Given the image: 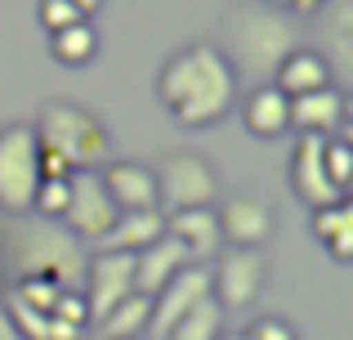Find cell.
<instances>
[{
    "label": "cell",
    "instance_id": "9",
    "mask_svg": "<svg viewBox=\"0 0 353 340\" xmlns=\"http://www.w3.org/2000/svg\"><path fill=\"white\" fill-rule=\"evenodd\" d=\"M121 210L112 206V197L103 192V179L99 170H77L72 174V197H68V210H63V224L77 242H103L112 233Z\"/></svg>",
    "mask_w": 353,
    "mask_h": 340
},
{
    "label": "cell",
    "instance_id": "34",
    "mask_svg": "<svg viewBox=\"0 0 353 340\" xmlns=\"http://www.w3.org/2000/svg\"><path fill=\"white\" fill-rule=\"evenodd\" d=\"M219 340H246V332H224Z\"/></svg>",
    "mask_w": 353,
    "mask_h": 340
},
{
    "label": "cell",
    "instance_id": "24",
    "mask_svg": "<svg viewBox=\"0 0 353 340\" xmlns=\"http://www.w3.org/2000/svg\"><path fill=\"white\" fill-rule=\"evenodd\" d=\"M322 170H327V179H331L336 192H349V183H353V148L345 139L327 134V143H322Z\"/></svg>",
    "mask_w": 353,
    "mask_h": 340
},
{
    "label": "cell",
    "instance_id": "22",
    "mask_svg": "<svg viewBox=\"0 0 353 340\" xmlns=\"http://www.w3.org/2000/svg\"><path fill=\"white\" fill-rule=\"evenodd\" d=\"M148 318H152V300L130 291L99 327H103V340H134L139 332H148Z\"/></svg>",
    "mask_w": 353,
    "mask_h": 340
},
{
    "label": "cell",
    "instance_id": "25",
    "mask_svg": "<svg viewBox=\"0 0 353 340\" xmlns=\"http://www.w3.org/2000/svg\"><path fill=\"white\" fill-rule=\"evenodd\" d=\"M59 291H63V287H59V282H50V278H18L14 291H9V300L36 309V314H50L54 300H59Z\"/></svg>",
    "mask_w": 353,
    "mask_h": 340
},
{
    "label": "cell",
    "instance_id": "13",
    "mask_svg": "<svg viewBox=\"0 0 353 340\" xmlns=\"http://www.w3.org/2000/svg\"><path fill=\"white\" fill-rule=\"evenodd\" d=\"M165 237H174V242L188 251V264H210L219 251H224L215 206H197V210H174V215H165Z\"/></svg>",
    "mask_w": 353,
    "mask_h": 340
},
{
    "label": "cell",
    "instance_id": "31",
    "mask_svg": "<svg viewBox=\"0 0 353 340\" xmlns=\"http://www.w3.org/2000/svg\"><path fill=\"white\" fill-rule=\"evenodd\" d=\"M322 5H327V0H291V9H295V14H318Z\"/></svg>",
    "mask_w": 353,
    "mask_h": 340
},
{
    "label": "cell",
    "instance_id": "19",
    "mask_svg": "<svg viewBox=\"0 0 353 340\" xmlns=\"http://www.w3.org/2000/svg\"><path fill=\"white\" fill-rule=\"evenodd\" d=\"M161 237H165V215H161V210H125V215H117L112 233L103 237V251L139 255L143 246L161 242Z\"/></svg>",
    "mask_w": 353,
    "mask_h": 340
},
{
    "label": "cell",
    "instance_id": "26",
    "mask_svg": "<svg viewBox=\"0 0 353 340\" xmlns=\"http://www.w3.org/2000/svg\"><path fill=\"white\" fill-rule=\"evenodd\" d=\"M68 197H72V179H41L36 183V197H32V210L45 219H63Z\"/></svg>",
    "mask_w": 353,
    "mask_h": 340
},
{
    "label": "cell",
    "instance_id": "15",
    "mask_svg": "<svg viewBox=\"0 0 353 340\" xmlns=\"http://www.w3.org/2000/svg\"><path fill=\"white\" fill-rule=\"evenodd\" d=\"M183 264H188V251H183L174 237H161V242L143 246V251L134 255V291L152 300L157 291H161L165 282L183 269Z\"/></svg>",
    "mask_w": 353,
    "mask_h": 340
},
{
    "label": "cell",
    "instance_id": "7",
    "mask_svg": "<svg viewBox=\"0 0 353 340\" xmlns=\"http://www.w3.org/2000/svg\"><path fill=\"white\" fill-rule=\"evenodd\" d=\"M264 255H259V246H224V251L215 255V269H210V296L219 300V309H246L259 300V291H264Z\"/></svg>",
    "mask_w": 353,
    "mask_h": 340
},
{
    "label": "cell",
    "instance_id": "11",
    "mask_svg": "<svg viewBox=\"0 0 353 340\" xmlns=\"http://www.w3.org/2000/svg\"><path fill=\"white\" fill-rule=\"evenodd\" d=\"M322 143H327V134H300V139H295V152H291V188H295V197L309 201L313 210L345 197V192L331 188L327 170H322Z\"/></svg>",
    "mask_w": 353,
    "mask_h": 340
},
{
    "label": "cell",
    "instance_id": "29",
    "mask_svg": "<svg viewBox=\"0 0 353 340\" xmlns=\"http://www.w3.org/2000/svg\"><path fill=\"white\" fill-rule=\"evenodd\" d=\"M246 340H300V332H295L286 318H255V323L246 327Z\"/></svg>",
    "mask_w": 353,
    "mask_h": 340
},
{
    "label": "cell",
    "instance_id": "23",
    "mask_svg": "<svg viewBox=\"0 0 353 340\" xmlns=\"http://www.w3.org/2000/svg\"><path fill=\"white\" fill-rule=\"evenodd\" d=\"M99 50V36L90 23H77V27H63V32H54V59L68 63V68H81V63H90Z\"/></svg>",
    "mask_w": 353,
    "mask_h": 340
},
{
    "label": "cell",
    "instance_id": "21",
    "mask_svg": "<svg viewBox=\"0 0 353 340\" xmlns=\"http://www.w3.org/2000/svg\"><path fill=\"white\" fill-rule=\"evenodd\" d=\"M219 336H224V309H219L215 296H206L170 327L165 340H219Z\"/></svg>",
    "mask_w": 353,
    "mask_h": 340
},
{
    "label": "cell",
    "instance_id": "12",
    "mask_svg": "<svg viewBox=\"0 0 353 340\" xmlns=\"http://www.w3.org/2000/svg\"><path fill=\"white\" fill-rule=\"evenodd\" d=\"M103 192L112 197V206L125 215V210H161L157 201V170L143 166V161H108L103 166Z\"/></svg>",
    "mask_w": 353,
    "mask_h": 340
},
{
    "label": "cell",
    "instance_id": "27",
    "mask_svg": "<svg viewBox=\"0 0 353 340\" xmlns=\"http://www.w3.org/2000/svg\"><path fill=\"white\" fill-rule=\"evenodd\" d=\"M50 318H59V323H68V327H90V309H85V296L81 291H59V300H54V309H50Z\"/></svg>",
    "mask_w": 353,
    "mask_h": 340
},
{
    "label": "cell",
    "instance_id": "32",
    "mask_svg": "<svg viewBox=\"0 0 353 340\" xmlns=\"http://www.w3.org/2000/svg\"><path fill=\"white\" fill-rule=\"evenodd\" d=\"M72 5H77V9H81V14H85V18H90V14H94V9H99V5H103V0H72Z\"/></svg>",
    "mask_w": 353,
    "mask_h": 340
},
{
    "label": "cell",
    "instance_id": "8",
    "mask_svg": "<svg viewBox=\"0 0 353 340\" xmlns=\"http://www.w3.org/2000/svg\"><path fill=\"white\" fill-rule=\"evenodd\" d=\"M81 296H85L90 323H103L121 300L134 291V255L130 251H103L99 246L85 260V278H81Z\"/></svg>",
    "mask_w": 353,
    "mask_h": 340
},
{
    "label": "cell",
    "instance_id": "6",
    "mask_svg": "<svg viewBox=\"0 0 353 340\" xmlns=\"http://www.w3.org/2000/svg\"><path fill=\"white\" fill-rule=\"evenodd\" d=\"M228 45L255 72H277V63L295 50V27L282 14H237L228 23Z\"/></svg>",
    "mask_w": 353,
    "mask_h": 340
},
{
    "label": "cell",
    "instance_id": "10",
    "mask_svg": "<svg viewBox=\"0 0 353 340\" xmlns=\"http://www.w3.org/2000/svg\"><path fill=\"white\" fill-rule=\"evenodd\" d=\"M206 296H210V264H183V269L152 296L148 332H152L157 340H165V336H170V327L179 323L197 300H206Z\"/></svg>",
    "mask_w": 353,
    "mask_h": 340
},
{
    "label": "cell",
    "instance_id": "5",
    "mask_svg": "<svg viewBox=\"0 0 353 340\" xmlns=\"http://www.w3.org/2000/svg\"><path fill=\"white\" fill-rule=\"evenodd\" d=\"M215 197H219V174L201 152H174V157H165V166L157 170V201H161V215L215 206Z\"/></svg>",
    "mask_w": 353,
    "mask_h": 340
},
{
    "label": "cell",
    "instance_id": "28",
    "mask_svg": "<svg viewBox=\"0 0 353 340\" xmlns=\"http://www.w3.org/2000/svg\"><path fill=\"white\" fill-rule=\"evenodd\" d=\"M41 23L50 27V32H63V27L85 23V14H81L72 0H41Z\"/></svg>",
    "mask_w": 353,
    "mask_h": 340
},
{
    "label": "cell",
    "instance_id": "3",
    "mask_svg": "<svg viewBox=\"0 0 353 340\" xmlns=\"http://www.w3.org/2000/svg\"><path fill=\"white\" fill-rule=\"evenodd\" d=\"M36 143L59 152L72 170H99L108 161V130L94 112L77 103H45L36 117Z\"/></svg>",
    "mask_w": 353,
    "mask_h": 340
},
{
    "label": "cell",
    "instance_id": "30",
    "mask_svg": "<svg viewBox=\"0 0 353 340\" xmlns=\"http://www.w3.org/2000/svg\"><path fill=\"white\" fill-rule=\"evenodd\" d=\"M0 340H23L18 327H14V318H9V309H5V300H0Z\"/></svg>",
    "mask_w": 353,
    "mask_h": 340
},
{
    "label": "cell",
    "instance_id": "2",
    "mask_svg": "<svg viewBox=\"0 0 353 340\" xmlns=\"http://www.w3.org/2000/svg\"><path fill=\"white\" fill-rule=\"evenodd\" d=\"M85 246L68 228H54V219L18 228L5 242V264L14 269V278H50L63 291H77V282L85 278Z\"/></svg>",
    "mask_w": 353,
    "mask_h": 340
},
{
    "label": "cell",
    "instance_id": "16",
    "mask_svg": "<svg viewBox=\"0 0 353 340\" xmlns=\"http://www.w3.org/2000/svg\"><path fill=\"white\" fill-rule=\"evenodd\" d=\"M345 121V94L336 86L291 99V130L300 134H336Z\"/></svg>",
    "mask_w": 353,
    "mask_h": 340
},
{
    "label": "cell",
    "instance_id": "14",
    "mask_svg": "<svg viewBox=\"0 0 353 340\" xmlns=\"http://www.w3.org/2000/svg\"><path fill=\"white\" fill-rule=\"evenodd\" d=\"M224 246H259L273 233V210L264 197H228L224 210H215Z\"/></svg>",
    "mask_w": 353,
    "mask_h": 340
},
{
    "label": "cell",
    "instance_id": "20",
    "mask_svg": "<svg viewBox=\"0 0 353 340\" xmlns=\"http://www.w3.org/2000/svg\"><path fill=\"white\" fill-rule=\"evenodd\" d=\"M313 237L327 242V251L336 260H349L353 255V206H349V197L313 210Z\"/></svg>",
    "mask_w": 353,
    "mask_h": 340
},
{
    "label": "cell",
    "instance_id": "4",
    "mask_svg": "<svg viewBox=\"0 0 353 340\" xmlns=\"http://www.w3.org/2000/svg\"><path fill=\"white\" fill-rule=\"evenodd\" d=\"M36 130L27 121L0 126V210L5 215H27L41 183V166H36Z\"/></svg>",
    "mask_w": 353,
    "mask_h": 340
},
{
    "label": "cell",
    "instance_id": "1",
    "mask_svg": "<svg viewBox=\"0 0 353 340\" xmlns=\"http://www.w3.org/2000/svg\"><path fill=\"white\" fill-rule=\"evenodd\" d=\"M157 90H161V103L170 108L174 121L188 130H201V126H215L233 112L237 68L215 45H188V50L165 59Z\"/></svg>",
    "mask_w": 353,
    "mask_h": 340
},
{
    "label": "cell",
    "instance_id": "33",
    "mask_svg": "<svg viewBox=\"0 0 353 340\" xmlns=\"http://www.w3.org/2000/svg\"><path fill=\"white\" fill-rule=\"evenodd\" d=\"M264 5H273V9H291V0H264Z\"/></svg>",
    "mask_w": 353,
    "mask_h": 340
},
{
    "label": "cell",
    "instance_id": "18",
    "mask_svg": "<svg viewBox=\"0 0 353 340\" xmlns=\"http://www.w3.org/2000/svg\"><path fill=\"white\" fill-rule=\"evenodd\" d=\"M241 117H246L250 134H259V139H277L282 130H291V99H286L277 86H259V90L246 94Z\"/></svg>",
    "mask_w": 353,
    "mask_h": 340
},
{
    "label": "cell",
    "instance_id": "17",
    "mask_svg": "<svg viewBox=\"0 0 353 340\" xmlns=\"http://www.w3.org/2000/svg\"><path fill=\"white\" fill-rule=\"evenodd\" d=\"M277 90L286 99H300V94H313V90H327L331 86V68L318 50H291L282 63H277Z\"/></svg>",
    "mask_w": 353,
    "mask_h": 340
}]
</instances>
